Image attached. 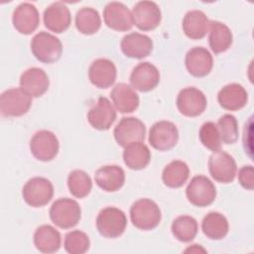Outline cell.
Listing matches in <instances>:
<instances>
[{
	"label": "cell",
	"instance_id": "6da1fadb",
	"mask_svg": "<svg viewBox=\"0 0 254 254\" xmlns=\"http://www.w3.org/2000/svg\"><path fill=\"white\" fill-rule=\"evenodd\" d=\"M130 218L136 228L152 230L159 225L162 213L160 207L154 200L150 198H140L132 204L130 208Z\"/></svg>",
	"mask_w": 254,
	"mask_h": 254
},
{
	"label": "cell",
	"instance_id": "7a4b0ae2",
	"mask_svg": "<svg viewBox=\"0 0 254 254\" xmlns=\"http://www.w3.org/2000/svg\"><path fill=\"white\" fill-rule=\"evenodd\" d=\"M127 226V217L123 210L107 206L101 209L96 217V228L99 234L106 238L121 236Z\"/></svg>",
	"mask_w": 254,
	"mask_h": 254
},
{
	"label": "cell",
	"instance_id": "3957f363",
	"mask_svg": "<svg viewBox=\"0 0 254 254\" xmlns=\"http://www.w3.org/2000/svg\"><path fill=\"white\" fill-rule=\"evenodd\" d=\"M81 217V209L76 200L61 197L50 208V218L54 224L63 229L75 226Z\"/></svg>",
	"mask_w": 254,
	"mask_h": 254
},
{
	"label": "cell",
	"instance_id": "277c9868",
	"mask_svg": "<svg viewBox=\"0 0 254 254\" xmlns=\"http://www.w3.org/2000/svg\"><path fill=\"white\" fill-rule=\"evenodd\" d=\"M31 51L38 61L45 64H52L61 58L63 45L59 38L42 31L33 37Z\"/></svg>",
	"mask_w": 254,
	"mask_h": 254
},
{
	"label": "cell",
	"instance_id": "5b68a950",
	"mask_svg": "<svg viewBox=\"0 0 254 254\" xmlns=\"http://www.w3.org/2000/svg\"><path fill=\"white\" fill-rule=\"evenodd\" d=\"M32 104V96L22 87L6 89L0 96V112L4 117H19L26 114Z\"/></svg>",
	"mask_w": 254,
	"mask_h": 254
},
{
	"label": "cell",
	"instance_id": "8992f818",
	"mask_svg": "<svg viewBox=\"0 0 254 254\" xmlns=\"http://www.w3.org/2000/svg\"><path fill=\"white\" fill-rule=\"evenodd\" d=\"M22 195L29 205L33 207H42L48 204L53 198L54 187L48 179L34 177L24 185Z\"/></svg>",
	"mask_w": 254,
	"mask_h": 254
},
{
	"label": "cell",
	"instance_id": "52a82bcc",
	"mask_svg": "<svg viewBox=\"0 0 254 254\" xmlns=\"http://www.w3.org/2000/svg\"><path fill=\"white\" fill-rule=\"evenodd\" d=\"M188 200L198 207L211 204L216 197V189L213 183L205 176H194L186 189Z\"/></svg>",
	"mask_w": 254,
	"mask_h": 254
},
{
	"label": "cell",
	"instance_id": "ba28073f",
	"mask_svg": "<svg viewBox=\"0 0 254 254\" xmlns=\"http://www.w3.org/2000/svg\"><path fill=\"white\" fill-rule=\"evenodd\" d=\"M179 140L177 126L167 120L154 123L149 131V143L158 151H169L174 148Z\"/></svg>",
	"mask_w": 254,
	"mask_h": 254
},
{
	"label": "cell",
	"instance_id": "9c48e42d",
	"mask_svg": "<svg viewBox=\"0 0 254 254\" xmlns=\"http://www.w3.org/2000/svg\"><path fill=\"white\" fill-rule=\"evenodd\" d=\"M208 170L211 177L218 183L233 182L237 172L236 162L231 155L219 150L213 152L208 159Z\"/></svg>",
	"mask_w": 254,
	"mask_h": 254
},
{
	"label": "cell",
	"instance_id": "30bf717a",
	"mask_svg": "<svg viewBox=\"0 0 254 254\" xmlns=\"http://www.w3.org/2000/svg\"><path fill=\"white\" fill-rule=\"evenodd\" d=\"M59 149V140L52 131L40 130L36 132L31 138V153L39 161H52L58 155Z\"/></svg>",
	"mask_w": 254,
	"mask_h": 254
},
{
	"label": "cell",
	"instance_id": "8fae6325",
	"mask_svg": "<svg viewBox=\"0 0 254 254\" xmlns=\"http://www.w3.org/2000/svg\"><path fill=\"white\" fill-rule=\"evenodd\" d=\"M117 144L121 147L134 142H143L146 135L145 124L136 117H123L113 131Z\"/></svg>",
	"mask_w": 254,
	"mask_h": 254
},
{
	"label": "cell",
	"instance_id": "7c38bea8",
	"mask_svg": "<svg viewBox=\"0 0 254 254\" xmlns=\"http://www.w3.org/2000/svg\"><path fill=\"white\" fill-rule=\"evenodd\" d=\"M206 104L204 93L193 86L183 88L177 96V107L187 117H195L202 114Z\"/></svg>",
	"mask_w": 254,
	"mask_h": 254
},
{
	"label": "cell",
	"instance_id": "4fadbf2b",
	"mask_svg": "<svg viewBox=\"0 0 254 254\" xmlns=\"http://www.w3.org/2000/svg\"><path fill=\"white\" fill-rule=\"evenodd\" d=\"M103 19L107 27L119 32L129 31L134 26L132 12L126 5L117 1L106 4L103 10Z\"/></svg>",
	"mask_w": 254,
	"mask_h": 254
},
{
	"label": "cell",
	"instance_id": "5bb4252c",
	"mask_svg": "<svg viewBox=\"0 0 254 254\" xmlns=\"http://www.w3.org/2000/svg\"><path fill=\"white\" fill-rule=\"evenodd\" d=\"M134 24L141 31H151L157 28L162 20L160 7L153 1H139L132 10Z\"/></svg>",
	"mask_w": 254,
	"mask_h": 254
},
{
	"label": "cell",
	"instance_id": "9a60e30c",
	"mask_svg": "<svg viewBox=\"0 0 254 254\" xmlns=\"http://www.w3.org/2000/svg\"><path fill=\"white\" fill-rule=\"evenodd\" d=\"M160 82L159 69L151 63L138 64L130 74V83L133 88L147 92L154 89Z\"/></svg>",
	"mask_w": 254,
	"mask_h": 254
},
{
	"label": "cell",
	"instance_id": "2e32d148",
	"mask_svg": "<svg viewBox=\"0 0 254 254\" xmlns=\"http://www.w3.org/2000/svg\"><path fill=\"white\" fill-rule=\"evenodd\" d=\"M116 119V111L108 98L101 96L88 110L87 120L97 130H108Z\"/></svg>",
	"mask_w": 254,
	"mask_h": 254
},
{
	"label": "cell",
	"instance_id": "e0dca14e",
	"mask_svg": "<svg viewBox=\"0 0 254 254\" xmlns=\"http://www.w3.org/2000/svg\"><path fill=\"white\" fill-rule=\"evenodd\" d=\"M12 23L21 34H32L40 24V15L35 5L29 2L19 4L13 11Z\"/></svg>",
	"mask_w": 254,
	"mask_h": 254
},
{
	"label": "cell",
	"instance_id": "ac0fdd59",
	"mask_svg": "<svg viewBox=\"0 0 254 254\" xmlns=\"http://www.w3.org/2000/svg\"><path fill=\"white\" fill-rule=\"evenodd\" d=\"M117 76V69L113 62L108 59H97L93 61L88 68L90 82L98 88H108Z\"/></svg>",
	"mask_w": 254,
	"mask_h": 254
},
{
	"label": "cell",
	"instance_id": "d6986e66",
	"mask_svg": "<svg viewBox=\"0 0 254 254\" xmlns=\"http://www.w3.org/2000/svg\"><path fill=\"white\" fill-rule=\"evenodd\" d=\"M185 64L188 71L191 75L202 77L211 71L213 59L211 54L205 48L194 47L187 53Z\"/></svg>",
	"mask_w": 254,
	"mask_h": 254
},
{
	"label": "cell",
	"instance_id": "ffe728a7",
	"mask_svg": "<svg viewBox=\"0 0 254 254\" xmlns=\"http://www.w3.org/2000/svg\"><path fill=\"white\" fill-rule=\"evenodd\" d=\"M70 23V12L63 2H54L44 11V24L52 32L63 33L69 28Z\"/></svg>",
	"mask_w": 254,
	"mask_h": 254
},
{
	"label": "cell",
	"instance_id": "44dd1931",
	"mask_svg": "<svg viewBox=\"0 0 254 254\" xmlns=\"http://www.w3.org/2000/svg\"><path fill=\"white\" fill-rule=\"evenodd\" d=\"M120 48L126 57L141 60L151 54L153 50V41L147 35L130 33L122 38Z\"/></svg>",
	"mask_w": 254,
	"mask_h": 254
},
{
	"label": "cell",
	"instance_id": "7402d4cb",
	"mask_svg": "<svg viewBox=\"0 0 254 254\" xmlns=\"http://www.w3.org/2000/svg\"><path fill=\"white\" fill-rule=\"evenodd\" d=\"M20 86L32 97H40L48 90L50 79L44 69L30 67L21 74Z\"/></svg>",
	"mask_w": 254,
	"mask_h": 254
},
{
	"label": "cell",
	"instance_id": "603a6c76",
	"mask_svg": "<svg viewBox=\"0 0 254 254\" xmlns=\"http://www.w3.org/2000/svg\"><path fill=\"white\" fill-rule=\"evenodd\" d=\"M94 180L101 190L112 192L123 187L125 183V173L119 166L106 165L95 172Z\"/></svg>",
	"mask_w": 254,
	"mask_h": 254
},
{
	"label": "cell",
	"instance_id": "cb8c5ba5",
	"mask_svg": "<svg viewBox=\"0 0 254 254\" xmlns=\"http://www.w3.org/2000/svg\"><path fill=\"white\" fill-rule=\"evenodd\" d=\"M248 100V94L245 88L238 83H229L224 85L217 94L219 105L230 111H236L243 108Z\"/></svg>",
	"mask_w": 254,
	"mask_h": 254
},
{
	"label": "cell",
	"instance_id": "d4e9b609",
	"mask_svg": "<svg viewBox=\"0 0 254 254\" xmlns=\"http://www.w3.org/2000/svg\"><path fill=\"white\" fill-rule=\"evenodd\" d=\"M110 97L115 108L121 113H131L135 111L140 103L136 91L127 83H117L110 92Z\"/></svg>",
	"mask_w": 254,
	"mask_h": 254
},
{
	"label": "cell",
	"instance_id": "484cf974",
	"mask_svg": "<svg viewBox=\"0 0 254 254\" xmlns=\"http://www.w3.org/2000/svg\"><path fill=\"white\" fill-rule=\"evenodd\" d=\"M210 21L200 10H190L183 19V31L191 40L202 39L209 30Z\"/></svg>",
	"mask_w": 254,
	"mask_h": 254
},
{
	"label": "cell",
	"instance_id": "4316f807",
	"mask_svg": "<svg viewBox=\"0 0 254 254\" xmlns=\"http://www.w3.org/2000/svg\"><path fill=\"white\" fill-rule=\"evenodd\" d=\"M61 242L60 232L52 225H41L34 233V244L42 253L57 252L61 247Z\"/></svg>",
	"mask_w": 254,
	"mask_h": 254
},
{
	"label": "cell",
	"instance_id": "83f0119b",
	"mask_svg": "<svg viewBox=\"0 0 254 254\" xmlns=\"http://www.w3.org/2000/svg\"><path fill=\"white\" fill-rule=\"evenodd\" d=\"M124 148L123 160L129 169L142 170L150 163L151 152L143 142H134Z\"/></svg>",
	"mask_w": 254,
	"mask_h": 254
},
{
	"label": "cell",
	"instance_id": "f1b7e54d",
	"mask_svg": "<svg viewBox=\"0 0 254 254\" xmlns=\"http://www.w3.org/2000/svg\"><path fill=\"white\" fill-rule=\"evenodd\" d=\"M232 33L228 26L219 21H210L208 43L214 54L227 51L232 44Z\"/></svg>",
	"mask_w": 254,
	"mask_h": 254
},
{
	"label": "cell",
	"instance_id": "f546056e",
	"mask_svg": "<svg viewBox=\"0 0 254 254\" xmlns=\"http://www.w3.org/2000/svg\"><path fill=\"white\" fill-rule=\"evenodd\" d=\"M201 229L203 234L213 240H219L224 238L229 229L227 218L217 212L211 211L208 212L201 221Z\"/></svg>",
	"mask_w": 254,
	"mask_h": 254
},
{
	"label": "cell",
	"instance_id": "4dcf8cb0",
	"mask_svg": "<svg viewBox=\"0 0 254 254\" xmlns=\"http://www.w3.org/2000/svg\"><path fill=\"white\" fill-rule=\"evenodd\" d=\"M190 177V169L188 165L181 160L170 162L163 170L162 180L164 184L173 189L181 188L187 183Z\"/></svg>",
	"mask_w": 254,
	"mask_h": 254
},
{
	"label": "cell",
	"instance_id": "1f68e13d",
	"mask_svg": "<svg viewBox=\"0 0 254 254\" xmlns=\"http://www.w3.org/2000/svg\"><path fill=\"white\" fill-rule=\"evenodd\" d=\"M75 27L84 35L95 34L101 27V19L97 10L82 7L75 14Z\"/></svg>",
	"mask_w": 254,
	"mask_h": 254
},
{
	"label": "cell",
	"instance_id": "d6a6232c",
	"mask_svg": "<svg viewBox=\"0 0 254 254\" xmlns=\"http://www.w3.org/2000/svg\"><path fill=\"white\" fill-rule=\"evenodd\" d=\"M172 233L181 242H190L197 234L198 225L196 220L190 215H181L172 223Z\"/></svg>",
	"mask_w": 254,
	"mask_h": 254
},
{
	"label": "cell",
	"instance_id": "836d02e7",
	"mask_svg": "<svg viewBox=\"0 0 254 254\" xmlns=\"http://www.w3.org/2000/svg\"><path fill=\"white\" fill-rule=\"evenodd\" d=\"M67 187L73 196L83 198L89 194L92 189V182L84 171L73 170L67 177Z\"/></svg>",
	"mask_w": 254,
	"mask_h": 254
},
{
	"label": "cell",
	"instance_id": "e575fe53",
	"mask_svg": "<svg viewBox=\"0 0 254 254\" xmlns=\"http://www.w3.org/2000/svg\"><path fill=\"white\" fill-rule=\"evenodd\" d=\"M89 237L81 230H72L65 234L64 246L69 254H83L89 249Z\"/></svg>",
	"mask_w": 254,
	"mask_h": 254
},
{
	"label": "cell",
	"instance_id": "d590c367",
	"mask_svg": "<svg viewBox=\"0 0 254 254\" xmlns=\"http://www.w3.org/2000/svg\"><path fill=\"white\" fill-rule=\"evenodd\" d=\"M217 129L221 142L233 144L238 139V123L235 116L231 114L222 115L217 122Z\"/></svg>",
	"mask_w": 254,
	"mask_h": 254
},
{
	"label": "cell",
	"instance_id": "8d00e7d4",
	"mask_svg": "<svg viewBox=\"0 0 254 254\" xmlns=\"http://www.w3.org/2000/svg\"><path fill=\"white\" fill-rule=\"evenodd\" d=\"M199 140L204 147L212 152L221 150V140L218 133L217 125L214 122L207 121L199 129Z\"/></svg>",
	"mask_w": 254,
	"mask_h": 254
},
{
	"label": "cell",
	"instance_id": "74e56055",
	"mask_svg": "<svg viewBox=\"0 0 254 254\" xmlns=\"http://www.w3.org/2000/svg\"><path fill=\"white\" fill-rule=\"evenodd\" d=\"M238 181L240 185L249 190L254 188V170L251 165L243 166L238 172Z\"/></svg>",
	"mask_w": 254,
	"mask_h": 254
},
{
	"label": "cell",
	"instance_id": "f35d334b",
	"mask_svg": "<svg viewBox=\"0 0 254 254\" xmlns=\"http://www.w3.org/2000/svg\"><path fill=\"white\" fill-rule=\"evenodd\" d=\"M185 252H190V253H199V252H202V253H205L206 250L203 249L200 245L193 244V245H190V247L187 248V249L185 250Z\"/></svg>",
	"mask_w": 254,
	"mask_h": 254
}]
</instances>
